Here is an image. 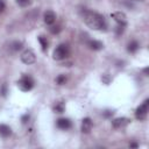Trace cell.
Listing matches in <instances>:
<instances>
[{"instance_id": "6", "label": "cell", "mask_w": 149, "mask_h": 149, "mask_svg": "<svg viewBox=\"0 0 149 149\" xmlns=\"http://www.w3.org/2000/svg\"><path fill=\"white\" fill-rule=\"evenodd\" d=\"M111 16H112V19H113L116 23H119L120 26H126V23H127V17H126V14H125V13H122V12H114V13L111 14Z\"/></svg>"}, {"instance_id": "17", "label": "cell", "mask_w": 149, "mask_h": 149, "mask_svg": "<svg viewBox=\"0 0 149 149\" xmlns=\"http://www.w3.org/2000/svg\"><path fill=\"white\" fill-rule=\"evenodd\" d=\"M65 80H66V78H65V76H64V74H61V76H58V77L56 78V83H57V84H59V85L64 84V83H65Z\"/></svg>"}, {"instance_id": "7", "label": "cell", "mask_w": 149, "mask_h": 149, "mask_svg": "<svg viewBox=\"0 0 149 149\" xmlns=\"http://www.w3.org/2000/svg\"><path fill=\"white\" fill-rule=\"evenodd\" d=\"M130 122V120L128 118H116L112 121V126L114 128H122L125 126H127Z\"/></svg>"}, {"instance_id": "20", "label": "cell", "mask_w": 149, "mask_h": 149, "mask_svg": "<svg viewBox=\"0 0 149 149\" xmlns=\"http://www.w3.org/2000/svg\"><path fill=\"white\" fill-rule=\"evenodd\" d=\"M101 79L105 81V84H108V83H109V80H111V79H109V77H108L107 74H104V76L101 77Z\"/></svg>"}, {"instance_id": "5", "label": "cell", "mask_w": 149, "mask_h": 149, "mask_svg": "<svg viewBox=\"0 0 149 149\" xmlns=\"http://www.w3.org/2000/svg\"><path fill=\"white\" fill-rule=\"evenodd\" d=\"M148 105H149V101H148V99H146V100L143 101V104L140 105V106L136 108V112H135L136 119L143 120V119L147 116V113H148Z\"/></svg>"}, {"instance_id": "9", "label": "cell", "mask_w": 149, "mask_h": 149, "mask_svg": "<svg viewBox=\"0 0 149 149\" xmlns=\"http://www.w3.org/2000/svg\"><path fill=\"white\" fill-rule=\"evenodd\" d=\"M43 19H44V22H45L47 24H52V23L55 22V20H56V14L54 13V10L48 9V10L44 13Z\"/></svg>"}, {"instance_id": "15", "label": "cell", "mask_w": 149, "mask_h": 149, "mask_svg": "<svg viewBox=\"0 0 149 149\" xmlns=\"http://www.w3.org/2000/svg\"><path fill=\"white\" fill-rule=\"evenodd\" d=\"M54 111H55L56 113H63V112H64V104H63L62 101L56 102V105L54 106Z\"/></svg>"}, {"instance_id": "14", "label": "cell", "mask_w": 149, "mask_h": 149, "mask_svg": "<svg viewBox=\"0 0 149 149\" xmlns=\"http://www.w3.org/2000/svg\"><path fill=\"white\" fill-rule=\"evenodd\" d=\"M137 49H139V43H137L136 41H132V42L128 44V51H129V52H135Z\"/></svg>"}, {"instance_id": "1", "label": "cell", "mask_w": 149, "mask_h": 149, "mask_svg": "<svg viewBox=\"0 0 149 149\" xmlns=\"http://www.w3.org/2000/svg\"><path fill=\"white\" fill-rule=\"evenodd\" d=\"M81 16H83L84 22L91 29L101 30V29H105L106 28V22H105L104 16L100 15L99 13H97V12H92V10L85 9V10L81 12Z\"/></svg>"}, {"instance_id": "8", "label": "cell", "mask_w": 149, "mask_h": 149, "mask_svg": "<svg viewBox=\"0 0 149 149\" xmlns=\"http://www.w3.org/2000/svg\"><path fill=\"white\" fill-rule=\"evenodd\" d=\"M92 126H93L92 120H91L90 118H84V119H83V121H81L80 130H81L83 133H86V134H87V133H90V132H91Z\"/></svg>"}, {"instance_id": "23", "label": "cell", "mask_w": 149, "mask_h": 149, "mask_svg": "<svg viewBox=\"0 0 149 149\" xmlns=\"http://www.w3.org/2000/svg\"><path fill=\"white\" fill-rule=\"evenodd\" d=\"M113 114V112H111V111H106V113H105V116H111Z\"/></svg>"}, {"instance_id": "19", "label": "cell", "mask_w": 149, "mask_h": 149, "mask_svg": "<svg viewBox=\"0 0 149 149\" xmlns=\"http://www.w3.org/2000/svg\"><path fill=\"white\" fill-rule=\"evenodd\" d=\"M50 31H51L52 34H57V33L59 31V27H57V26H56V27H55V26H52V27L50 28Z\"/></svg>"}, {"instance_id": "3", "label": "cell", "mask_w": 149, "mask_h": 149, "mask_svg": "<svg viewBox=\"0 0 149 149\" xmlns=\"http://www.w3.org/2000/svg\"><path fill=\"white\" fill-rule=\"evenodd\" d=\"M69 55V47L66 44H59L55 50H54V58L57 61L66 58Z\"/></svg>"}, {"instance_id": "12", "label": "cell", "mask_w": 149, "mask_h": 149, "mask_svg": "<svg viewBox=\"0 0 149 149\" xmlns=\"http://www.w3.org/2000/svg\"><path fill=\"white\" fill-rule=\"evenodd\" d=\"M88 47L92 49V50H100V49H102V43L100 42V41H95V40H92V41H90L88 42Z\"/></svg>"}, {"instance_id": "18", "label": "cell", "mask_w": 149, "mask_h": 149, "mask_svg": "<svg viewBox=\"0 0 149 149\" xmlns=\"http://www.w3.org/2000/svg\"><path fill=\"white\" fill-rule=\"evenodd\" d=\"M16 2H17L19 6H21V7H26V6L30 2V0H16Z\"/></svg>"}, {"instance_id": "10", "label": "cell", "mask_w": 149, "mask_h": 149, "mask_svg": "<svg viewBox=\"0 0 149 149\" xmlns=\"http://www.w3.org/2000/svg\"><path fill=\"white\" fill-rule=\"evenodd\" d=\"M57 127L61 128V129H68V128L71 127V122H70L69 119L62 118V119H58L57 120Z\"/></svg>"}, {"instance_id": "22", "label": "cell", "mask_w": 149, "mask_h": 149, "mask_svg": "<svg viewBox=\"0 0 149 149\" xmlns=\"http://www.w3.org/2000/svg\"><path fill=\"white\" fill-rule=\"evenodd\" d=\"M28 119H29V116H28V115H24V116H23V118H22V122H23V123H26V122H27V120H28Z\"/></svg>"}, {"instance_id": "21", "label": "cell", "mask_w": 149, "mask_h": 149, "mask_svg": "<svg viewBox=\"0 0 149 149\" xmlns=\"http://www.w3.org/2000/svg\"><path fill=\"white\" fill-rule=\"evenodd\" d=\"M5 9V1L3 0H0V13H2Z\"/></svg>"}, {"instance_id": "13", "label": "cell", "mask_w": 149, "mask_h": 149, "mask_svg": "<svg viewBox=\"0 0 149 149\" xmlns=\"http://www.w3.org/2000/svg\"><path fill=\"white\" fill-rule=\"evenodd\" d=\"M38 42L41 43L42 50H43V51H45V50L48 49V45H49V43H48V40H47L44 36H38Z\"/></svg>"}, {"instance_id": "4", "label": "cell", "mask_w": 149, "mask_h": 149, "mask_svg": "<svg viewBox=\"0 0 149 149\" xmlns=\"http://www.w3.org/2000/svg\"><path fill=\"white\" fill-rule=\"evenodd\" d=\"M21 61H22L24 64L29 65V64L35 63V61H36V56H35V54H34L33 50L27 49V50H24V51L21 54Z\"/></svg>"}, {"instance_id": "2", "label": "cell", "mask_w": 149, "mask_h": 149, "mask_svg": "<svg viewBox=\"0 0 149 149\" xmlns=\"http://www.w3.org/2000/svg\"><path fill=\"white\" fill-rule=\"evenodd\" d=\"M17 86H19V88H20L21 91H24V92L30 91V90L33 88V86H34V80H33V78H31L30 76L24 74V76H22L21 79L17 81Z\"/></svg>"}, {"instance_id": "24", "label": "cell", "mask_w": 149, "mask_h": 149, "mask_svg": "<svg viewBox=\"0 0 149 149\" xmlns=\"http://www.w3.org/2000/svg\"><path fill=\"white\" fill-rule=\"evenodd\" d=\"M129 147H130V148H137V143H130Z\"/></svg>"}, {"instance_id": "16", "label": "cell", "mask_w": 149, "mask_h": 149, "mask_svg": "<svg viewBox=\"0 0 149 149\" xmlns=\"http://www.w3.org/2000/svg\"><path fill=\"white\" fill-rule=\"evenodd\" d=\"M21 48H22V42L15 41V42H13V43L10 44V49H12V50H14V51H16V50H20Z\"/></svg>"}, {"instance_id": "11", "label": "cell", "mask_w": 149, "mask_h": 149, "mask_svg": "<svg viewBox=\"0 0 149 149\" xmlns=\"http://www.w3.org/2000/svg\"><path fill=\"white\" fill-rule=\"evenodd\" d=\"M12 134V129L7 125H0V135L2 137H8Z\"/></svg>"}]
</instances>
